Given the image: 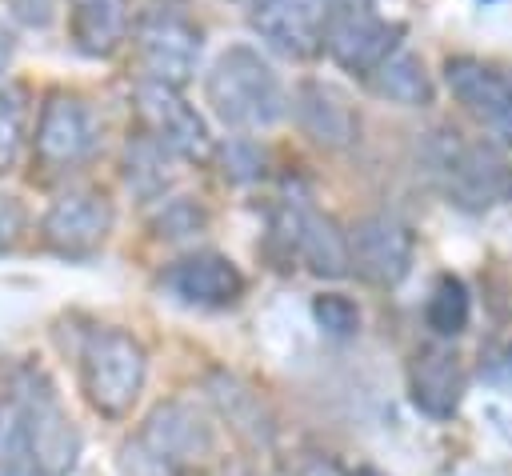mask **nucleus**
<instances>
[{"label":"nucleus","mask_w":512,"mask_h":476,"mask_svg":"<svg viewBox=\"0 0 512 476\" xmlns=\"http://www.w3.org/2000/svg\"><path fill=\"white\" fill-rule=\"evenodd\" d=\"M132 104H136V116L148 128V136L160 148H168L172 156L204 160L212 152V136H208L204 116L176 88H168L160 80H140L132 92Z\"/></svg>","instance_id":"nucleus-5"},{"label":"nucleus","mask_w":512,"mask_h":476,"mask_svg":"<svg viewBox=\"0 0 512 476\" xmlns=\"http://www.w3.org/2000/svg\"><path fill=\"white\" fill-rule=\"evenodd\" d=\"M160 284L192 308H228L244 296V276L240 268L220 256V252H188L172 260L160 276Z\"/></svg>","instance_id":"nucleus-14"},{"label":"nucleus","mask_w":512,"mask_h":476,"mask_svg":"<svg viewBox=\"0 0 512 476\" xmlns=\"http://www.w3.org/2000/svg\"><path fill=\"white\" fill-rule=\"evenodd\" d=\"M252 32L284 52V56H312L328 28V0H252L248 4Z\"/></svg>","instance_id":"nucleus-13"},{"label":"nucleus","mask_w":512,"mask_h":476,"mask_svg":"<svg viewBox=\"0 0 512 476\" xmlns=\"http://www.w3.org/2000/svg\"><path fill=\"white\" fill-rule=\"evenodd\" d=\"M204 100L212 116L236 132L272 128L288 108L276 68L252 44H232L216 56L204 76Z\"/></svg>","instance_id":"nucleus-2"},{"label":"nucleus","mask_w":512,"mask_h":476,"mask_svg":"<svg viewBox=\"0 0 512 476\" xmlns=\"http://www.w3.org/2000/svg\"><path fill=\"white\" fill-rule=\"evenodd\" d=\"M0 476H40V472L24 468V464H0Z\"/></svg>","instance_id":"nucleus-31"},{"label":"nucleus","mask_w":512,"mask_h":476,"mask_svg":"<svg viewBox=\"0 0 512 476\" xmlns=\"http://www.w3.org/2000/svg\"><path fill=\"white\" fill-rule=\"evenodd\" d=\"M140 440L152 452H160L168 464H196V460H208L216 452V428H212L208 412L196 408L192 400H168V404H160L148 416Z\"/></svg>","instance_id":"nucleus-15"},{"label":"nucleus","mask_w":512,"mask_h":476,"mask_svg":"<svg viewBox=\"0 0 512 476\" xmlns=\"http://www.w3.org/2000/svg\"><path fill=\"white\" fill-rule=\"evenodd\" d=\"M332 4H336V8H364L368 0H332Z\"/></svg>","instance_id":"nucleus-32"},{"label":"nucleus","mask_w":512,"mask_h":476,"mask_svg":"<svg viewBox=\"0 0 512 476\" xmlns=\"http://www.w3.org/2000/svg\"><path fill=\"white\" fill-rule=\"evenodd\" d=\"M24 124H28V92L20 84H4L0 88V172L16 164L24 144Z\"/></svg>","instance_id":"nucleus-22"},{"label":"nucleus","mask_w":512,"mask_h":476,"mask_svg":"<svg viewBox=\"0 0 512 476\" xmlns=\"http://www.w3.org/2000/svg\"><path fill=\"white\" fill-rule=\"evenodd\" d=\"M144 376H148V352L132 332L92 328L84 336V344H80V392L100 416H108V420L128 416L144 392Z\"/></svg>","instance_id":"nucleus-3"},{"label":"nucleus","mask_w":512,"mask_h":476,"mask_svg":"<svg viewBox=\"0 0 512 476\" xmlns=\"http://www.w3.org/2000/svg\"><path fill=\"white\" fill-rule=\"evenodd\" d=\"M24 224H28V212H24L20 196L0 192V248H12L16 236L24 232Z\"/></svg>","instance_id":"nucleus-27"},{"label":"nucleus","mask_w":512,"mask_h":476,"mask_svg":"<svg viewBox=\"0 0 512 476\" xmlns=\"http://www.w3.org/2000/svg\"><path fill=\"white\" fill-rule=\"evenodd\" d=\"M96 144H100V124H96V112L88 108V100L76 92H52L36 116L32 152L48 168H72V164L88 160L96 152Z\"/></svg>","instance_id":"nucleus-6"},{"label":"nucleus","mask_w":512,"mask_h":476,"mask_svg":"<svg viewBox=\"0 0 512 476\" xmlns=\"http://www.w3.org/2000/svg\"><path fill=\"white\" fill-rule=\"evenodd\" d=\"M468 316H472V300H468V288L464 280L456 276H440L428 292V304H424V320L436 336H460L468 328Z\"/></svg>","instance_id":"nucleus-21"},{"label":"nucleus","mask_w":512,"mask_h":476,"mask_svg":"<svg viewBox=\"0 0 512 476\" xmlns=\"http://www.w3.org/2000/svg\"><path fill=\"white\" fill-rule=\"evenodd\" d=\"M80 456V432L40 372H20L0 400V464H24L40 476H68Z\"/></svg>","instance_id":"nucleus-1"},{"label":"nucleus","mask_w":512,"mask_h":476,"mask_svg":"<svg viewBox=\"0 0 512 476\" xmlns=\"http://www.w3.org/2000/svg\"><path fill=\"white\" fill-rule=\"evenodd\" d=\"M200 220H204V212H200L196 204L176 200V204H168V212L160 216V236H184V232H192Z\"/></svg>","instance_id":"nucleus-28"},{"label":"nucleus","mask_w":512,"mask_h":476,"mask_svg":"<svg viewBox=\"0 0 512 476\" xmlns=\"http://www.w3.org/2000/svg\"><path fill=\"white\" fill-rule=\"evenodd\" d=\"M112 200L96 188H76V192H64L48 204L44 220H40V232L48 240V248H56L60 256H92L108 232H112Z\"/></svg>","instance_id":"nucleus-11"},{"label":"nucleus","mask_w":512,"mask_h":476,"mask_svg":"<svg viewBox=\"0 0 512 476\" xmlns=\"http://www.w3.org/2000/svg\"><path fill=\"white\" fill-rule=\"evenodd\" d=\"M292 112H296V124L304 128V136L324 148H348L360 132V120H356V108L348 104V96L324 80H304L296 88Z\"/></svg>","instance_id":"nucleus-17"},{"label":"nucleus","mask_w":512,"mask_h":476,"mask_svg":"<svg viewBox=\"0 0 512 476\" xmlns=\"http://www.w3.org/2000/svg\"><path fill=\"white\" fill-rule=\"evenodd\" d=\"M12 56H16V32L0 20V76L8 72V64H12Z\"/></svg>","instance_id":"nucleus-29"},{"label":"nucleus","mask_w":512,"mask_h":476,"mask_svg":"<svg viewBox=\"0 0 512 476\" xmlns=\"http://www.w3.org/2000/svg\"><path fill=\"white\" fill-rule=\"evenodd\" d=\"M60 4L64 0H4L8 16L24 28H48L56 16H60Z\"/></svg>","instance_id":"nucleus-26"},{"label":"nucleus","mask_w":512,"mask_h":476,"mask_svg":"<svg viewBox=\"0 0 512 476\" xmlns=\"http://www.w3.org/2000/svg\"><path fill=\"white\" fill-rule=\"evenodd\" d=\"M412 256H416V240L408 224L388 212L360 216L348 228V260L368 284H380V288L400 284L412 272Z\"/></svg>","instance_id":"nucleus-9"},{"label":"nucleus","mask_w":512,"mask_h":476,"mask_svg":"<svg viewBox=\"0 0 512 476\" xmlns=\"http://www.w3.org/2000/svg\"><path fill=\"white\" fill-rule=\"evenodd\" d=\"M352 476H380V472H372V468H360V472H352Z\"/></svg>","instance_id":"nucleus-33"},{"label":"nucleus","mask_w":512,"mask_h":476,"mask_svg":"<svg viewBox=\"0 0 512 476\" xmlns=\"http://www.w3.org/2000/svg\"><path fill=\"white\" fill-rule=\"evenodd\" d=\"M120 476H176V464H168L144 440H128L120 448Z\"/></svg>","instance_id":"nucleus-25"},{"label":"nucleus","mask_w":512,"mask_h":476,"mask_svg":"<svg viewBox=\"0 0 512 476\" xmlns=\"http://www.w3.org/2000/svg\"><path fill=\"white\" fill-rule=\"evenodd\" d=\"M444 80H448L452 96L460 100V108L492 140L512 144V84L496 68H488L472 56H452L444 64Z\"/></svg>","instance_id":"nucleus-12"},{"label":"nucleus","mask_w":512,"mask_h":476,"mask_svg":"<svg viewBox=\"0 0 512 476\" xmlns=\"http://www.w3.org/2000/svg\"><path fill=\"white\" fill-rule=\"evenodd\" d=\"M368 88L380 96V100H392V104H404V108H424L432 104V80H428V68L420 56L412 52H392L372 76H368Z\"/></svg>","instance_id":"nucleus-20"},{"label":"nucleus","mask_w":512,"mask_h":476,"mask_svg":"<svg viewBox=\"0 0 512 476\" xmlns=\"http://www.w3.org/2000/svg\"><path fill=\"white\" fill-rule=\"evenodd\" d=\"M300 476H348V472H344V468H336L332 460L316 456V460H308V464H304V472H300Z\"/></svg>","instance_id":"nucleus-30"},{"label":"nucleus","mask_w":512,"mask_h":476,"mask_svg":"<svg viewBox=\"0 0 512 476\" xmlns=\"http://www.w3.org/2000/svg\"><path fill=\"white\" fill-rule=\"evenodd\" d=\"M136 48L144 64V80H160L168 88H180L200 60V28L172 8L148 12L136 28Z\"/></svg>","instance_id":"nucleus-8"},{"label":"nucleus","mask_w":512,"mask_h":476,"mask_svg":"<svg viewBox=\"0 0 512 476\" xmlns=\"http://www.w3.org/2000/svg\"><path fill=\"white\" fill-rule=\"evenodd\" d=\"M208 392H212L216 412L228 420V428H232L244 444H252V448H268V444H272L276 424H272V412H268V404L260 400V392H252L240 376H228V372H212Z\"/></svg>","instance_id":"nucleus-19"},{"label":"nucleus","mask_w":512,"mask_h":476,"mask_svg":"<svg viewBox=\"0 0 512 476\" xmlns=\"http://www.w3.org/2000/svg\"><path fill=\"white\" fill-rule=\"evenodd\" d=\"M396 40H400V24L376 16L368 4L364 8H332L328 12L324 48L348 72L372 76L392 52H400Z\"/></svg>","instance_id":"nucleus-10"},{"label":"nucleus","mask_w":512,"mask_h":476,"mask_svg":"<svg viewBox=\"0 0 512 476\" xmlns=\"http://www.w3.org/2000/svg\"><path fill=\"white\" fill-rule=\"evenodd\" d=\"M432 176L456 208L484 212L512 200V160L492 140H468L460 132H440L432 144Z\"/></svg>","instance_id":"nucleus-4"},{"label":"nucleus","mask_w":512,"mask_h":476,"mask_svg":"<svg viewBox=\"0 0 512 476\" xmlns=\"http://www.w3.org/2000/svg\"><path fill=\"white\" fill-rule=\"evenodd\" d=\"M312 316H316V324L328 336H352V332H360V308H356V300H348L340 292L316 296L312 300Z\"/></svg>","instance_id":"nucleus-24"},{"label":"nucleus","mask_w":512,"mask_h":476,"mask_svg":"<svg viewBox=\"0 0 512 476\" xmlns=\"http://www.w3.org/2000/svg\"><path fill=\"white\" fill-rule=\"evenodd\" d=\"M408 392H412V404L432 416V420H448L456 416L460 400H464V368H460V356L452 348H420L408 364Z\"/></svg>","instance_id":"nucleus-16"},{"label":"nucleus","mask_w":512,"mask_h":476,"mask_svg":"<svg viewBox=\"0 0 512 476\" xmlns=\"http://www.w3.org/2000/svg\"><path fill=\"white\" fill-rule=\"evenodd\" d=\"M168 148H160L152 136L140 140V144H128V156H124V176L136 192H156L168 184Z\"/></svg>","instance_id":"nucleus-23"},{"label":"nucleus","mask_w":512,"mask_h":476,"mask_svg":"<svg viewBox=\"0 0 512 476\" xmlns=\"http://www.w3.org/2000/svg\"><path fill=\"white\" fill-rule=\"evenodd\" d=\"M276 236L316 276L336 280V276H344L352 268V260H348V232H340V224L332 216H324L320 208H312L304 200H284L280 204Z\"/></svg>","instance_id":"nucleus-7"},{"label":"nucleus","mask_w":512,"mask_h":476,"mask_svg":"<svg viewBox=\"0 0 512 476\" xmlns=\"http://www.w3.org/2000/svg\"><path fill=\"white\" fill-rule=\"evenodd\" d=\"M128 0H68V40L84 56H112L128 36Z\"/></svg>","instance_id":"nucleus-18"}]
</instances>
